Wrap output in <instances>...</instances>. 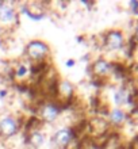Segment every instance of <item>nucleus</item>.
Instances as JSON below:
<instances>
[{
    "mask_svg": "<svg viewBox=\"0 0 138 149\" xmlns=\"http://www.w3.org/2000/svg\"><path fill=\"white\" fill-rule=\"evenodd\" d=\"M64 110H65V107L58 100H45L37 109V115H38L41 123L53 125L61 118Z\"/></svg>",
    "mask_w": 138,
    "mask_h": 149,
    "instance_id": "nucleus-2",
    "label": "nucleus"
},
{
    "mask_svg": "<svg viewBox=\"0 0 138 149\" xmlns=\"http://www.w3.org/2000/svg\"><path fill=\"white\" fill-rule=\"evenodd\" d=\"M33 74V65L26 60H19L12 68V76L16 81H26Z\"/></svg>",
    "mask_w": 138,
    "mask_h": 149,
    "instance_id": "nucleus-11",
    "label": "nucleus"
},
{
    "mask_svg": "<svg viewBox=\"0 0 138 149\" xmlns=\"http://www.w3.org/2000/svg\"><path fill=\"white\" fill-rule=\"evenodd\" d=\"M76 65H77V60L73 58V57H68V58L64 60V67L67 69H73Z\"/></svg>",
    "mask_w": 138,
    "mask_h": 149,
    "instance_id": "nucleus-14",
    "label": "nucleus"
},
{
    "mask_svg": "<svg viewBox=\"0 0 138 149\" xmlns=\"http://www.w3.org/2000/svg\"><path fill=\"white\" fill-rule=\"evenodd\" d=\"M24 60L28 61L31 65H40V64L46 63L50 58L51 54V47L50 45L40 38L30 39L23 50Z\"/></svg>",
    "mask_w": 138,
    "mask_h": 149,
    "instance_id": "nucleus-1",
    "label": "nucleus"
},
{
    "mask_svg": "<svg viewBox=\"0 0 138 149\" xmlns=\"http://www.w3.org/2000/svg\"><path fill=\"white\" fill-rule=\"evenodd\" d=\"M4 46H6V42H4V38L0 36V50H3Z\"/></svg>",
    "mask_w": 138,
    "mask_h": 149,
    "instance_id": "nucleus-18",
    "label": "nucleus"
},
{
    "mask_svg": "<svg viewBox=\"0 0 138 149\" xmlns=\"http://www.w3.org/2000/svg\"><path fill=\"white\" fill-rule=\"evenodd\" d=\"M47 141H49L47 134L45 133V130L40 129V127L30 130L26 137V142L31 149H42L44 146H46Z\"/></svg>",
    "mask_w": 138,
    "mask_h": 149,
    "instance_id": "nucleus-10",
    "label": "nucleus"
},
{
    "mask_svg": "<svg viewBox=\"0 0 138 149\" xmlns=\"http://www.w3.org/2000/svg\"><path fill=\"white\" fill-rule=\"evenodd\" d=\"M19 22L20 15L18 10V3L0 0V29L14 30L19 26Z\"/></svg>",
    "mask_w": 138,
    "mask_h": 149,
    "instance_id": "nucleus-4",
    "label": "nucleus"
},
{
    "mask_svg": "<svg viewBox=\"0 0 138 149\" xmlns=\"http://www.w3.org/2000/svg\"><path fill=\"white\" fill-rule=\"evenodd\" d=\"M134 37H135V39L138 41V24L135 26V30H134Z\"/></svg>",
    "mask_w": 138,
    "mask_h": 149,
    "instance_id": "nucleus-19",
    "label": "nucleus"
},
{
    "mask_svg": "<svg viewBox=\"0 0 138 149\" xmlns=\"http://www.w3.org/2000/svg\"><path fill=\"white\" fill-rule=\"evenodd\" d=\"M129 6H130V10L134 12V14H138V1H130Z\"/></svg>",
    "mask_w": 138,
    "mask_h": 149,
    "instance_id": "nucleus-17",
    "label": "nucleus"
},
{
    "mask_svg": "<svg viewBox=\"0 0 138 149\" xmlns=\"http://www.w3.org/2000/svg\"><path fill=\"white\" fill-rule=\"evenodd\" d=\"M55 92L57 98L61 100H71L76 95V87L68 79H58V81L55 83Z\"/></svg>",
    "mask_w": 138,
    "mask_h": 149,
    "instance_id": "nucleus-9",
    "label": "nucleus"
},
{
    "mask_svg": "<svg viewBox=\"0 0 138 149\" xmlns=\"http://www.w3.org/2000/svg\"><path fill=\"white\" fill-rule=\"evenodd\" d=\"M126 45V38L121 30H108L103 36V47L108 52L122 50Z\"/></svg>",
    "mask_w": 138,
    "mask_h": 149,
    "instance_id": "nucleus-6",
    "label": "nucleus"
},
{
    "mask_svg": "<svg viewBox=\"0 0 138 149\" xmlns=\"http://www.w3.org/2000/svg\"><path fill=\"white\" fill-rule=\"evenodd\" d=\"M133 100V96H131L130 91L127 90L126 87H117L112 92V102H114L115 107H119V109H125L126 106H129Z\"/></svg>",
    "mask_w": 138,
    "mask_h": 149,
    "instance_id": "nucleus-12",
    "label": "nucleus"
},
{
    "mask_svg": "<svg viewBox=\"0 0 138 149\" xmlns=\"http://www.w3.org/2000/svg\"><path fill=\"white\" fill-rule=\"evenodd\" d=\"M18 10H19V15L26 16L28 20H33L35 23H40L44 19H46L47 12L44 8H38L35 6L31 4L23 3V4H18Z\"/></svg>",
    "mask_w": 138,
    "mask_h": 149,
    "instance_id": "nucleus-8",
    "label": "nucleus"
},
{
    "mask_svg": "<svg viewBox=\"0 0 138 149\" xmlns=\"http://www.w3.org/2000/svg\"><path fill=\"white\" fill-rule=\"evenodd\" d=\"M76 137L77 133L73 126L62 125L54 129V132L50 134L49 142L55 149H69L76 141Z\"/></svg>",
    "mask_w": 138,
    "mask_h": 149,
    "instance_id": "nucleus-3",
    "label": "nucleus"
},
{
    "mask_svg": "<svg viewBox=\"0 0 138 149\" xmlns=\"http://www.w3.org/2000/svg\"><path fill=\"white\" fill-rule=\"evenodd\" d=\"M20 119L12 113H6L0 115V137L4 140H11L20 133Z\"/></svg>",
    "mask_w": 138,
    "mask_h": 149,
    "instance_id": "nucleus-5",
    "label": "nucleus"
},
{
    "mask_svg": "<svg viewBox=\"0 0 138 149\" xmlns=\"http://www.w3.org/2000/svg\"><path fill=\"white\" fill-rule=\"evenodd\" d=\"M8 95H10V91H8L7 88H0V100H4V99H7Z\"/></svg>",
    "mask_w": 138,
    "mask_h": 149,
    "instance_id": "nucleus-16",
    "label": "nucleus"
},
{
    "mask_svg": "<svg viewBox=\"0 0 138 149\" xmlns=\"http://www.w3.org/2000/svg\"><path fill=\"white\" fill-rule=\"evenodd\" d=\"M107 119H108V123L112 126H122L127 121V113L125 109L112 107L107 113Z\"/></svg>",
    "mask_w": 138,
    "mask_h": 149,
    "instance_id": "nucleus-13",
    "label": "nucleus"
},
{
    "mask_svg": "<svg viewBox=\"0 0 138 149\" xmlns=\"http://www.w3.org/2000/svg\"><path fill=\"white\" fill-rule=\"evenodd\" d=\"M89 69H91L92 76H95L98 79H104V77H108L114 72L115 67L112 65L111 61H108L104 57H98V58H95L89 64Z\"/></svg>",
    "mask_w": 138,
    "mask_h": 149,
    "instance_id": "nucleus-7",
    "label": "nucleus"
},
{
    "mask_svg": "<svg viewBox=\"0 0 138 149\" xmlns=\"http://www.w3.org/2000/svg\"><path fill=\"white\" fill-rule=\"evenodd\" d=\"M80 6H83L85 10H91V8L95 6V3L94 1H85V0H81V1H80Z\"/></svg>",
    "mask_w": 138,
    "mask_h": 149,
    "instance_id": "nucleus-15",
    "label": "nucleus"
}]
</instances>
